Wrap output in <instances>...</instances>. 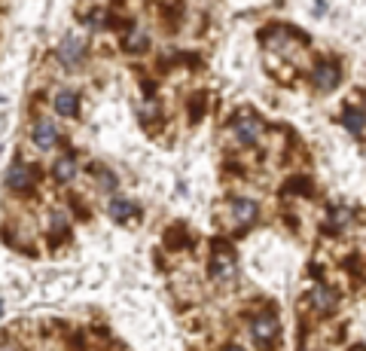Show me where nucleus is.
Returning a JSON list of instances; mask_svg holds the SVG:
<instances>
[{
	"label": "nucleus",
	"instance_id": "1",
	"mask_svg": "<svg viewBox=\"0 0 366 351\" xmlns=\"http://www.w3.org/2000/svg\"><path fill=\"white\" fill-rule=\"evenodd\" d=\"M278 318H274L272 312H259L254 315V321H250V333H254V339L262 345V348H269L274 339H278Z\"/></svg>",
	"mask_w": 366,
	"mask_h": 351
},
{
	"label": "nucleus",
	"instance_id": "2",
	"mask_svg": "<svg viewBox=\"0 0 366 351\" xmlns=\"http://www.w3.org/2000/svg\"><path fill=\"white\" fill-rule=\"evenodd\" d=\"M312 80H315V86L320 89V92H330V89H336V86H339L342 71H339V64H336V61H320L315 71H312Z\"/></svg>",
	"mask_w": 366,
	"mask_h": 351
},
{
	"label": "nucleus",
	"instance_id": "3",
	"mask_svg": "<svg viewBox=\"0 0 366 351\" xmlns=\"http://www.w3.org/2000/svg\"><path fill=\"white\" fill-rule=\"evenodd\" d=\"M211 275L217 281H232L235 278V257H232V251L217 247L214 257H211Z\"/></svg>",
	"mask_w": 366,
	"mask_h": 351
},
{
	"label": "nucleus",
	"instance_id": "4",
	"mask_svg": "<svg viewBox=\"0 0 366 351\" xmlns=\"http://www.w3.org/2000/svg\"><path fill=\"white\" fill-rule=\"evenodd\" d=\"M6 187L16 192H28L34 187V168L28 162H13L6 172Z\"/></svg>",
	"mask_w": 366,
	"mask_h": 351
},
{
	"label": "nucleus",
	"instance_id": "5",
	"mask_svg": "<svg viewBox=\"0 0 366 351\" xmlns=\"http://www.w3.org/2000/svg\"><path fill=\"white\" fill-rule=\"evenodd\" d=\"M31 141H34V147H40V150H52V147L59 144V129H55V122L37 119L31 129Z\"/></svg>",
	"mask_w": 366,
	"mask_h": 351
},
{
	"label": "nucleus",
	"instance_id": "6",
	"mask_svg": "<svg viewBox=\"0 0 366 351\" xmlns=\"http://www.w3.org/2000/svg\"><path fill=\"white\" fill-rule=\"evenodd\" d=\"M259 119L254 117V113H238V119H235V138L242 141L244 147H250V144H257V138H259Z\"/></svg>",
	"mask_w": 366,
	"mask_h": 351
},
{
	"label": "nucleus",
	"instance_id": "7",
	"mask_svg": "<svg viewBox=\"0 0 366 351\" xmlns=\"http://www.w3.org/2000/svg\"><path fill=\"white\" fill-rule=\"evenodd\" d=\"M83 52H86V43L79 37H74V34H67V37L59 43V61L64 67H76L79 59H83Z\"/></svg>",
	"mask_w": 366,
	"mask_h": 351
},
{
	"label": "nucleus",
	"instance_id": "8",
	"mask_svg": "<svg viewBox=\"0 0 366 351\" xmlns=\"http://www.w3.org/2000/svg\"><path fill=\"white\" fill-rule=\"evenodd\" d=\"M229 220L235 226H247L257 220V205L250 199H232L229 202Z\"/></svg>",
	"mask_w": 366,
	"mask_h": 351
},
{
	"label": "nucleus",
	"instance_id": "9",
	"mask_svg": "<svg viewBox=\"0 0 366 351\" xmlns=\"http://www.w3.org/2000/svg\"><path fill=\"white\" fill-rule=\"evenodd\" d=\"M107 211H110V217L117 220V223H125V220H132L134 214H137L134 202L122 199V196H113V199H110V205H107Z\"/></svg>",
	"mask_w": 366,
	"mask_h": 351
},
{
	"label": "nucleus",
	"instance_id": "10",
	"mask_svg": "<svg viewBox=\"0 0 366 351\" xmlns=\"http://www.w3.org/2000/svg\"><path fill=\"white\" fill-rule=\"evenodd\" d=\"M55 180L59 184H71V180L76 177V159L71 153H64V156H59V162H55Z\"/></svg>",
	"mask_w": 366,
	"mask_h": 351
},
{
	"label": "nucleus",
	"instance_id": "11",
	"mask_svg": "<svg viewBox=\"0 0 366 351\" xmlns=\"http://www.w3.org/2000/svg\"><path fill=\"white\" fill-rule=\"evenodd\" d=\"M55 110H59L61 117H76V110H79V98H76V92L64 89V92L55 95Z\"/></svg>",
	"mask_w": 366,
	"mask_h": 351
},
{
	"label": "nucleus",
	"instance_id": "12",
	"mask_svg": "<svg viewBox=\"0 0 366 351\" xmlns=\"http://www.w3.org/2000/svg\"><path fill=\"white\" fill-rule=\"evenodd\" d=\"M342 126H345L351 134H363V129H366V117H363V110L360 107H348L345 113H342Z\"/></svg>",
	"mask_w": 366,
	"mask_h": 351
},
{
	"label": "nucleus",
	"instance_id": "13",
	"mask_svg": "<svg viewBox=\"0 0 366 351\" xmlns=\"http://www.w3.org/2000/svg\"><path fill=\"white\" fill-rule=\"evenodd\" d=\"M308 300H312V305L317 312H330L336 309V293H330L327 287H315L312 293H308Z\"/></svg>",
	"mask_w": 366,
	"mask_h": 351
},
{
	"label": "nucleus",
	"instance_id": "14",
	"mask_svg": "<svg viewBox=\"0 0 366 351\" xmlns=\"http://www.w3.org/2000/svg\"><path fill=\"white\" fill-rule=\"evenodd\" d=\"M348 220H351V208H333L330 211L327 226L330 229H342V226H348Z\"/></svg>",
	"mask_w": 366,
	"mask_h": 351
},
{
	"label": "nucleus",
	"instance_id": "15",
	"mask_svg": "<svg viewBox=\"0 0 366 351\" xmlns=\"http://www.w3.org/2000/svg\"><path fill=\"white\" fill-rule=\"evenodd\" d=\"M98 184H101V189H117V174H110V172H104V168H101L98 172Z\"/></svg>",
	"mask_w": 366,
	"mask_h": 351
},
{
	"label": "nucleus",
	"instance_id": "16",
	"mask_svg": "<svg viewBox=\"0 0 366 351\" xmlns=\"http://www.w3.org/2000/svg\"><path fill=\"white\" fill-rule=\"evenodd\" d=\"M226 351H244V348H238V345H229Z\"/></svg>",
	"mask_w": 366,
	"mask_h": 351
},
{
	"label": "nucleus",
	"instance_id": "17",
	"mask_svg": "<svg viewBox=\"0 0 366 351\" xmlns=\"http://www.w3.org/2000/svg\"><path fill=\"white\" fill-rule=\"evenodd\" d=\"M0 312H4V305H0Z\"/></svg>",
	"mask_w": 366,
	"mask_h": 351
}]
</instances>
